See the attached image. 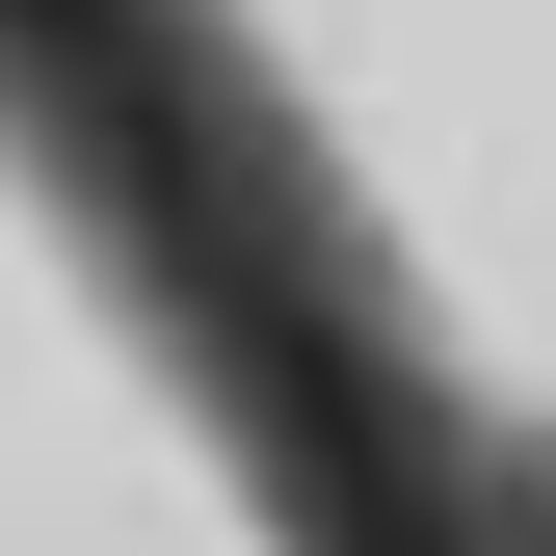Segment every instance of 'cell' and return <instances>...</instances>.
<instances>
[{
	"label": "cell",
	"mask_w": 556,
	"mask_h": 556,
	"mask_svg": "<svg viewBox=\"0 0 556 556\" xmlns=\"http://www.w3.org/2000/svg\"><path fill=\"white\" fill-rule=\"evenodd\" d=\"M160 80L292 213L318 344L477 556H556V0H160Z\"/></svg>",
	"instance_id": "cell-1"
},
{
	"label": "cell",
	"mask_w": 556,
	"mask_h": 556,
	"mask_svg": "<svg viewBox=\"0 0 556 556\" xmlns=\"http://www.w3.org/2000/svg\"><path fill=\"white\" fill-rule=\"evenodd\" d=\"M0 556H371L213 239L0 27Z\"/></svg>",
	"instance_id": "cell-2"
}]
</instances>
